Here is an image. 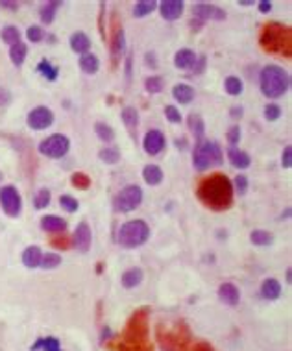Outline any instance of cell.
<instances>
[{"instance_id": "cell-48", "label": "cell", "mask_w": 292, "mask_h": 351, "mask_svg": "<svg viewBox=\"0 0 292 351\" xmlns=\"http://www.w3.org/2000/svg\"><path fill=\"white\" fill-rule=\"evenodd\" d=\"M281 167L290 168L292 167V146H285L281 153Z\"/></svg>"}, {"instance_id": "cell-18", "label": "cell", "mask_w": 292, "mask_h": 351, "mask_svg": "<svg viewBox=\"0 0 292 351\" xmlns=\"http://www.w3.org/2000/svg\"><path fill=\"white\" fill-rule=\"evenodd\" d=\"M143 277H144V272L141 270L139 266H134V268H128L126 272L120 276V283H122V287L124 288H135L141 285V281H143Z\"/></svg>"}, {"instance_id": "cell-13", "label": "cell", "mask_w": 292, "mask_h": 351, "mask_svg": "<svg viewBox=\"0 0 292 351\" xmlns=\"http://www.w3.org/2000/svg\"><path fill=\"white\" fill-rule=\"evenodd\" d=\"M185 4L181 0H165L159 4V13L165 20H178L183 15Z\"/></svg>"}, {"instance_id": "cell-21", "label": "cell", "mask_w": 292, "mask_h": 351, "mask_svg": "<svg viewBox=\"0 0 292 351\" xmlns=\"http://www.w3.org/2000/svg\"><path fill=\"white\" fill-rule=\"evenodd\" d=\"M172 96L178 100L179 104H191L194 100V89L189 84H176L172 87Z\"/></svg>"}, {"instance_id": "cell-51", "label": "cell", "mask_w": 292, "mask_h": 351, "mask_svg": "<svg viewBox=\"0 0 292 351\" xmlns=\"http://www.w3.org/2000/svg\"><path fill=\"white\" fill-rule=\"evenodd\" d=\"M0 8H6V10H10V11H17V10H19V4H17V2H8V0H2V2H0Z\"/></svg>"}, {"instance_id": "cell-54", "label": "cell", "mask_w": 292, "mask_h": 351, "mask_svg": "<svg viewBox=\"0 0 292 351\" xmlns=\"http://www.w3.org/2000/svg\"><path fill=\"white\" fill-rule=\"evenodd\" d=\"M126 79H131V54H128L126 58Z\"/></svg>"}, {"instance_id": "cell-11", "label": "cell", "mask_w": 292, "mask_h": 351, "mask_svg": "<svg viewBox=\"0 0 292 351\" xmlns=\"http://www.w3.org/2000/svg\"><path fill=\"white\" fill-rule=\"evenodd\" d=\"M165 144H167V139H165V135L159 129H150L143 139V148L148 155L161 153L165 150Z\"/></svg>"}, {"instance_id": "cell-52", "label": "cell", "mask_w": 292, "mask_h": 351, "mask_svg": "<svg viewBox=\"0 0 292 351\" xmlns=\"http://www.w3.org/2000/svg\"><path fill=\"white\" fill-rule=\"evenodd\" d=\"M243 111L244 109L241 107V105H233V107L229 109V115H231L233 119H241V117H243Z\"/></svg>"}, {"instance_id": "cell-34", "label": "cell", "mask_w": 292, "mask_h": 351, "mask_svg": "<svg viewBox=\"0 0 292 351\" xmlns=\"http://www.w3.org/2000/svg\"><path fill=\"white\" fill-rule=\"evenodd\" d=\"M94 131H96V135H98V139L102 141V143L109 144L115 141V131L113 128L109 126V124L105 122H96L94 124Z\"/></svg>"}, {"instance_id": "cell-4", "label": "cell", "mask_w": 292, "mask_h": 351, "mask_svg": "<svg viewBox=\"0 0 292 351\" xmlns=\"http://www.w3.org/2000/svg\"><path fill=\"white\" fill-rule=\"evenodd\" d=\"M222 163V150L215 141H200L194 146L193 165L198 172H205L211 167Z\"/></svg>"}, {"instance_id": "cell-19", "label": "cell", "mask_w": 292, "mask_h": 351, "mask_svg": "<svg viewBox=\"0 0 292 351\" xmlns=\"http://www.w3.org/2000/svg\"><path fill=\"white\" fill-rule=\"evenodd\" d=\"M196 58L198 56L194 54L191 48H181L176 52V56H174V65L178 67V69L181 70H187V69H193L194 61H196Z\"/></svg>"}, {"instance_id": "cell-5", "label": "cell", "mask_w": 292, "mask_h": 351, "mask_svg": "<svg viewBox=\"0 0 292 351\" xmlns=\"http://www.w3.org/2000/svg\"><path fill=\"white\" fill-rule=\"evenodd\" d=\"M288 28H283L281 24H267L261 35V45L268 52H285L290 54V37L283 39V34H287Z\"/></svg>"}, {"instance_id": "cell-27", "label": "cell", "mask_w": 292, "mask_h": 351, "mask_svg": "<svg viewBox=\"0 0 292 351\" xmlns=\"http://www.w3.org/2000/svg\"><path fill=\"white\" fill-rule=\"evenodd\" d=\"M120 117H122V122L126 124L128 129H137L139 126V111L134 107V105H126V107L120 111Z\"/></svg>"}, {"instance_id": "cell-55", "label": "cell", "mask_w": 292, "mask_h": 351, "mask_svg": "<svg viewBox=\"0 0 292 351\" xmlns=\"http://www.w3.org/2000/svg\"><path fill=\"white\" fill-rule=\"evenodd\" d=\"M202 24H203V22H202V20H198V19L191 20V28H193V30H194V28H196V30H200V28H202Z\"/></svg>"}, {"instance_id": "cell-41", "label": "cell", "mask_w": 292, "mask_h": 351, "mask_svg": "<svg viewBox=\"0 0 292 351\" xmlns=\"http://www.w3.org/2000/svg\"><path fill=\"white\" fill-rule=\"evenodd\" d=\"M50 198H52V194H50L48 188H41L39 193L35 194V200H34L35 209H45V207H48V205H50Z\"/></svg>"}, {"instance_id": "cell-43", "label": "cell", "mask_w": 292, "mask_h": 351, "mask_svg": "<svg viewBox=\"0 0 292 351\" xmlns=\"http://www.w3.org/2000/svg\"><path fill=\"white\" fill-rule=\"evenodd\" d=\"M281 117V107L277 104H267L264 105V119L270 120V122H274V120H277Z\"/></svg>"}, {"instance_id": "cell-33", "label": "cell", "mask_w": 292, "mask_h": 351, "mask_svg": "<svg viewBox=\"0 0 292 351\" xmlns=\"http://www.w3.org/2000/svg\"><path fill=\"white\" fill-rule=\"evenodd\" d=\"M60 6H61V2H46L39 11L41 20H43L45 24H50V22L56 19V13L60 10Z\"/></svg>"}, {"instance_id": "cell-25", "label": "cell", "mask_w": 292, "mask_h": 351, "mask_svg": "<svg viewBox=\"0 0 292 351\" xmlns=\"http://www.w3.org/2000/svg\"><path fill=\"white\" fill-rule=\"evenodd\" d=\"M41 228L45 231H52V233H58V231H63L67 228V222L63 218L56 217V214H46V217L41 218Z\"/></svg>"}, {"instance_id": "cell-58", "label": "cell", "mask_w": 292, "mask_h": 351, "mask_svg": "<svg viewBox=\"0 0 292 351\" xmlns=\"http://www.w3.org/2000/svg\"><path fill=\"white\" fill-rule=\"evenodd\" d=\"M238 4H241V6H253V2H252V0H241Z\"/></svg>"}, {"instance_id": "cell-29", "label": "cell", "mask_w": 292, "mask_h": 351, "mask_svg": "<svg viewBox=\"0 0 292 351\" xmlns=\"http://www.w3.org/2000/svg\"><path fill=\"white\" fill-rule=\"evenodd\" d=\"M250 242L255 244V246H270L274 242V237L267 229H253L250 233Z\"/></svg>"}, {"instance_id": "cell-50", "label": "cell", "mask_w": 292, "mask_h": 351, "mask_svg": "<svg viewBox=\"0 0 292 351\" xmlns=\"http://www.w3.org/2000/svg\"><path fill=\"white\" fill-rule=\"evenodd\" d=\"M11 102V93L6 87H0V107L2 105H8Z\"/></svg>"}, {"instance_id": "cell-31", "label": "cell", "mask_w": 292, "mask_h": 351, "mask_svg": "<svg viewBox=\"0 0 292 351\" xmlns=\"http://www.w3.org/2000/svg\"><path fill=\"white\" fill-rule=\"evenodd\" d=\"M155 8H157V2H155V0H141V2H137V4L134 6V17L143 19V17L150 15Z\"/></svg>"}, {"instance_id": "cell-17", "label": "cell", "mask_w": 292, "mask_h": 351, "mask_svg": "<svg viewBox=\"0 0 292 351\" xmlns=\"http://www.w3.org/2000/svg\"><path fill=\"white\" fill-rule=\"evenodd\" d=\"M228 159H229V163H231L235 168H238V170H244V168H248L250 165H252L250 155H248L246 152H243V150H238L237 146H229Z\"/></svg>"}, {"instance_id": "cell-56", "label": "cell", "mask_w": 292, "mask_h": 351, "mask_svg": "<svg viewBox=\"0 0 292 351\" xmlns=\"http://www.w3.org/2000/svg\"><path fill=\"white\" fill-rule=\"evenodd\" d=\"M146 63L152 65V67H155V61H154V52H148V54H146Z\"/></svg>"}, {"instance_id": "cell-10", "label": "cell", "mask_w": 292, "mask_h": 351, "mask_svg": "<svg viewBox=\"0 0 292 351\" xmlns=\"http://www.w3.org/2000/svg\"><path fill=\"white\" fill-rule=\"evenodd\" d=\"M193 13H194V17L198 20H202V22H205V20H224L226 19V11L220 10V8H217V6H213V4H207V2H198V4H194Z\"/></svg>"}, {"instance_id": "cell-35", "label": "cell", "mask_w": 292, "mask_h": 351, "mask_svg": "<svg viewBox=\"0 0 292 351\" xmlns=\"http://www.w3.org/2000/svg\"><path fill=\"white\" fill-rule=\"evenodd\" d=\"M224 89H226L228 94H231V96L243 94V91H244L243 79L237 78V76H229V78H226V82H224Z\"/></svg>"}, {"instance_id": "cell-32", "label": "cell", "mask_w": 292, "mask_h": 351, "mask_svg": "<svg viewBox=\"0 0 292 351\" xmlns=\"http://www.w3.org/2000/svg\"><path fill=\"white\" fill-rule=\"evenodd\" d=\"M189 128H191V131H193L194 137L198 139V143H200L202 137H203V133H205V124H203L202 117L196 115V113L189 115Z\"/></svg>"}, {"instance_id": "cell-44", "label": "cell", "mask_w": 292, "mask_h": 351, "mask_svg": "<svg viewBox=\"0 0 292 351\" xmlns=\"http://www.w3.org/2000/svg\"><path fill=\"white\" fill-rule=\"evenodd\" d=\"M165 117H167L169 122H172V124H179L183 120V117H181V113H179V109L176 107V105H167V107H165Z\"/></svg>"}, {"instance_id": "cell-42", "label": "cell", "mask_w": 292, "mask_h": 351, "mask_svg": "<svg viewBox=\"0 0 292 351\" xmlns=\"http://www.w3.org/2000/svg\"><path fill=\"white\" fill-rule=\"evenodd\" d=\"M70 181H72V185H74L76 188H82V191H85V188H89L91 185V179L87 174L84 172H76L72 174V178H70Z\"/></svg>"}, {"instance_id": "cell-1", "label": "cell", "mask_w": 292, "mask_h": 351, "mask_svg": "<svg viewBox=\"0 0 292 351\" xmlns=\"http://www.w3.org/2000/svg\"><path fill=\"white\" fill-rule=\"evenodd\" d=\"M196 194H198L200 202L215 211L229 209L233 203V185L224 174H215V176L205 178L198 185Z\"/></svg>"}, {"instance_id": "cell-23", "label": "cell", "mask_w": 292, "mask_h": 351, "mask_svg": "<svg viewBox=\"0 0 292 351\" xmlns=\"http://www.w3.org/2000/svg\"><path fill=\"white\" fill-rule=\"evenodd\" d=\"M30 351H61V344L56 336H43L34 342Z\"/></svg>"}, {"instance_id": "cell-15", "label": "cell", "mask_w": 292, "mask_h": 351, "mask_svg": "<svg viewBox=\"0 0 292 351\" xmlns=\"http://www.w3.org/2000/svg\"><path fill=\"white\" fill-rule=\"evenodd\" d=\"M218 298H220V302L226 303V305L235 307L241 302V292H238V288L235 287L233 283H222V285L218 287Z\"/></svg>"}, {"instance_id": "cell-46", "label": "cell", "mask_w": 292, "mask_h": 351, "mask_svg": "<svg viewBox=\"0 0 292 351\" xmlns=\"http://www.w3.org/2000/svg\"><path fill=\"white\" fill-rule=\"evenodd\" d=\"M241 128L238 126H231L229 128V131H228V143L231 144V146H237L238 144V141H241Z\"/></svg>"}, {"instance_id": "cell-22", "label": "cell", "mask_w": 292, "mask_h": 351, "mask_svg": "<svg viewBox=\"0 0 292 351\" xmlns=\"http://www.w3.org/2000/svg\"><path fill=\"white\" fill-rule=\"evenodd\" d=\"M143 179L144 183L150 185V187H155L163 181V170L157 167V165H146L143 168Z\"/></svg>"}, {"instance_id": "cell-36", "label": "cell", "mask_w": 292, "mask_h": 351, "mask_svg": "<svg viewBox=\"0 0 292 351\" xmlns=\"http://www.w3.org/2000/svg\"><path fill=\"white\" fill-rule=\"evenodd\" d=\"M37 70H39V74L45 76L48 82H54V79H58V74H60L58 67H54V65L50 63V61H46V60L39 61V65H37Z\"/></svg>"}, {"instance_id": "cell-2", "label": "cell", "mask_w": 292, "mask_h": 351, "mask_svg": "<svg viewBox=\"0 0 292 351\" xmlns=\"http://www.w3.org/2000/svg\"><path fill=\"white\" fill-rule=\"evenodd\" d=\"M259 87L267 98H281L290 87V76L279 65H267L259 74Z\"/></svg>"}, {"instance_id": "cell-14", "label": "cell", "mask_w": 292, "mask_h": 351, "mask_svg": "<svg viewBox=\"0 0 292 351\" xmlns=\"http://www.w3.org/2000/svg\"><path fill=\"white\" fill-rule=\"evenodd\" d=\"M126 52V34H124V28L120 24H117L113 32V39H111V60L113 65L119 63L120 56Z\"/></svg>"}, {"instance_id": "cell-7", "label": "cell", "mask_w": 292, "mask_h": 351, "mask_svg": "<svg viewBox=\"0 0 292 351\" xmlns=\"http://www.w3.org/2000/svg\"><path fill=\"white\" fill-rule=\"evenodd\" d=\"M69 148H70L69 137H65V135H61V133L50 135V137H46L45 141H41L39 143V153L50 159L63 157L65 153L69 152Z\"/></svg>"}, {"instance_id": "cell-57", "label": "cell", "mask_w": 292, "mask_h": 351, "mask_svg": "<svg viewBox=\"0 0 292 351\" xmlns=\"http://www.w3.org/2000/svg\"><path fill=\"white\" fill-rule=\"evenodd\" d=\"M288 217H290V207H287V209H285V213L281 214V218H279V220H287Z\"/></svg>"}, {"instance_id": "cell-38", "label": "cell", "mask_w": 292, "mask_h": 351, "mask_svg": "<svg viewBox=\"0 0 292 351\" xmlns=\"http://www.w3.org/2000/svg\"><path fill=\"white\" fill-rule=\"evenodd\" d=\"M144 89L148 91L150 94H157L163 91V78L161 76H150L144 79Z\"/></svg>"}, {"instance_id": "cell-49", "label": "cell", "mask_w": 292, "mask_h": 351, "mask_svg": "<svg viewBox=\"0 0 292 351\" xmlns=\"http://www.w3.org/2000/svg\"><path fill=\"white\" fill-rule=\"evenodd\" d=\"M205 63H207L205 56H200V58H196V61H194V65H193L194 74H202L203 70H205Z\"/></svg>"}, {"instance_id": "cell-28", "label": "cell", "mask_w": 292, "mask_h": 351, "mask_svg": "<svg viewBox=\"0 0 292 351\" xmlns=\"http://www.w3.org/2000/svg\"><path fill=\"white\" fill-rule=\"evenodd\" d=\"M26 54H28V46H26L22 41H20V43H17V45L10 46V60H11V63L15 65V67H20V65L24 63Z\"/></svg>"}, {"instance_id": "cell-45", "label": "cell", "mask_w": 292, "mask_h": 351, "mask_svg": "<svg viewBox=\"0 0 292 351\" xmlns=\"http://www.w3.org/2000/svg\"><path fill=\"white\" fill-rule=\"evenodd\" d=\"M26 37H28V41H32V43H39V41H43V37H45V32H43V28H39V26H30V28L26 30Z\"/></svg>"}, {"instance_id": "cell-53", "label": "cell", "mask_w": 292, "mask_h": 351, "mask_svg": "<svg viewBox=\"0 0 292 351\" xmlns=\"http://www.w3.org/2000/svg\"><path fill=\"white\" fill-rule=\"evenodd\" d=\"M270 10H272V2H268V0H261L259 2V11L261 13H268Z\"/></svg>"}, {"instance_id": "cell-47", "label": "cell", "mask_w": 292, "mask_h": 351, "mask_svg": "<svg viewBox=\"0 0 292 351\" xmlns=\"http://www.w3.org/2000/svg\"><path fill=\"white\" fill-rule=\"evenodd\" d=\"M246 188H248V178L244 174H238L237 178H235V188L233 191H238V194H244Z\"/></svg>"}, {"instance_id": "cell-39", "label": "cell", "mask_w": 292, "mask_h": 351, "mask_svg": "<svg viewBox=\"0 0 292 351\" xmlns=\"http://www.w3.org/2000/svg\"><path fill=\"white\" fill-rule=\"evenodd\" d=\"M61 264V257L58 253H45L43 259H41V268L45 270H52V268H58Z\"/></svg>"}, {"instance_id": "cell-8", "label": "cell", "mask_w": 292, "mask_h": 351, "mask_svg": "<svg viewBox=\"0 0 292 351\" xmlns=\"http://www.w3.org/2000/svg\"><path fill=\"white\" fill-rule=\"evenodd\" d=\"M0 205L8 217L17 218L22 209V198H20L19 191L13 185H6L0 188Z\"/></svg>"}, {"instance_id": "cell-37", "label": "cell", "mask_w": 292, "mask_h": 351, "mask_svg": "<svg viewBox=\"0 0 292 351\" xmlns=\"http://www.w3.org/2000/svg\"><path fill=\"white\" fill-rule=\"evenodd\" d=\"M0 37H2V41H4V43H8L10 46L20 43V32L17 30L15 26H6V28H2V32H0Z\"/></svg>"}, {"instance_id": "cell-6", "label": "cell", "mask_w": 292, "mask_h": 351, "mask_svg": "<svg viewBox=\"0 0 292 351\" xmlns=\"http://www.w3.org/2000/svg\"><path fill=\"white\" fill-rule=\"evenodd\" d=\"M115 209L119 213H131L143 203V188L139 185H126L115 196Z\"/></svg>"}, {"instance_id": "cell-40", "label": "cell", "mask_w": 292, "mask_h": 351, "mask_svg": "<svg viewBox=\"0 0 292 351\" xmlns=\"http://www.w3.org/2000/svg\"><path fill=\"white\" fill-rule=\"evenodd\" d=\"M60 205L67 211V213H76L79 207V202L74 198V196H69V194H63L60 196Z\"/></svg>"}, {"instance_id": "cell-26", "label": "cell", "mask_w": 292, "mask_h": 351, "mask_svg": "<svg viewBox=\"0 0 292 351\" xmlns=\"http://www.w3.org/2000/svg\"><path fill=\"white\" fill-rule=\"evenodd\" d=\"M79 69L84 70L85 74H91V76L96 74L100 70V60L94 54L87 52V54H84L79 58Z\"/></svg>"}, {"instance_id": "cell-24", "label": "cell", "mask_w": 292, "mask_h": 351, "mask_svg": "<svg viewBox=\"0 0 292 351\" xmlns=\"http://www.w3.org/2000/svg\"><path fill=\"white\" fill-rule=\"evenodd\" d=\"M41 259H43V253H41L39 246H28L22 252V262H24L26 268L41 266Z\"/></svg>"}, {"instance_id": "cell-16", "label": "cell", "mask_w": 292, "mask_h": 351, "mask_svg": "<svg viewBox=\"0 0 292 351\" xmlns=\"http://www.w3.org/2000/svg\"><path fill=\"white\" fill-rule=\"evenodd\" d=\"M281 283L277 281V279H274V277H268V279H264L261 285V296L264 298V300H268V302H274V300H277V298L281 296Z\"/></svg>"}, {"instance_id": "cell-20", "label": "cell", "mask_w": 292, "mask_h": 351, "mask_svg": "<svg viewBox=\"0 0 292 351\" xmlns=\"http://www.w3.org/2000/svg\"><path fill=\"white\" fill-rule=\"evenodd\" d=\"M70 48L74 50L76 54H87L91 48V39L87 37V34L84 32H74L70 35Z\"/></svg>"}, {"instance_id": "cell-3", "label": "cell", "mask_w": 292, "mask_h": 351, "mask_svg": "<svg viewBox=\"0 0 292 351\" xmlns=\"http://www.w3.org/2000/svg\"><path fill=\"white\" fill-rule=\"evenodd\" d=\"M150 238V226L144 220H129L122 224L117 235V242L122 248L134 250V248L143 246Z\"/></svg>"}, {"instance_id": "cell-30", "label": "cell", "mask_w": 292, "mask_h": 351, "mask_svg": "<svg viewBox=\"0 0 292 351\" xmlns=\"http://www.w3.org/2000/svg\"><path fill=\"white\" fill-rule=\"evenodd\" d=\"M98 159L105 165H117L120 161V152L117 146H105L98 152Z\"/></svg>"}, {"instance_id": "cell-12", "label": "cell", "mask_w": 292, "mask_h": 351, "mask_svg": "<svg viewBox=\"0 0 292 351\" xmlns=\"http://www.w3.org/2000/svg\"><path fill=\"white\" fill-rule=\"evenodd\" d=\"M91 240H93V233H91V228L87 222H79L76 226V231L72 235V242L78 248L79 252H87L91 248Z\"/></svg>"}, {"instance_id": "cell-59", "label": "cell", "mask_w": 292, "mask_h": 351, "mask_svg": "<svg viewBox=\"0 0 292 351\" xmlns=\"http://www.w3.org/2000/svg\"><path fill=\"white\" fill-rule=\"evenodd\" d=\"M285 276H287V283H290L292 281V270H290V268L287 270V274H285Z\"/></svg>"}, {"instance_id": "cell-9", "label": "cell", "mask_w": 292, "mask_h": 351, "mask_svg": "<svg viewBox=\"0 0 292 351\" xmlns=\"http://www.w3.org/2000/svg\"><path fill=\"white\" fill-rule=\"evenodd\" d=\"M52 122H54V113L48 107H45V105H39V107L32 109L30 113H28V119H26V124L32 129H37V131L46 129L48 126H52Z\"/></svg>"}]
</instances>
